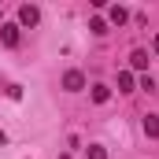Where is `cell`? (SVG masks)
I'll use <instances>...</instances> for the list:
<instances>
[{
  "label": "cell",
  "mask_w": 159,
  "mask_h": 159,
  "mask_svg": "<svg viewBox=\"0 0 159 159\" xmlns=\"http://www.w3.org/2000/svg\"><path fill=\"white\" fill-rule=\"evenodd\" d=\"M37 22H41V7H37V4H22V7H19V30H22V26L34 30Z\"/></svg>",
  "instance_id": "cell-1"
},
{
  "label": "cell",
  "mask_w": 159,
  "mask_h": 159,
  "mask_svg": "<svg viewBox=\"0 0 159 159\" xmlns=\"http://www.w3.org/2000/svg\"><path fill=\"white\" fill-rule=\"evenodd\" d=\"M63 89H67V93H81V89H85V74H81V70H67V74H63Z\"/></svg>",
  "instance_id": "cell-2"
},
{
  "label": "cell",
  "mask_w": 159,
  "mask_h": 159,
  "mask_svg": "<svg viewBox=\"0 0 159 159\" xmlns=\"http://www.w3.org/2000/svg\"><path fill=\"white\" fill-rule=\"evenodd\" d=\"M0 41H4L7 48H15V44H19V26H15V22H4V26H0Z\"/></svg>",
  "instance_id": "cell-3"
},
{
  "label": "cell",
  "mask_w": 159,
  "mask_h": 159,
  "mask_svg": "<svg viewBox=\"0 0 159 159\" xmlns=\"http://www.w3.org/2000/svg\"><path fill=\"white\" fill-rule=\"evenodd\" d=\"M129 67H133V70H144V67H148V52H144V48H133V52H129Z\"/></svg>",
  "instance_id": "cell-4"
},
{
  "label": "cell",
  "mask_w": 159,
  "mask_h": 159,
  "mask_svg": "<svg viewBox=\"0 0 159 159\" xmlns=\"http://www.w3.org/2000/svg\"><path fill=\"white\" fill-rule=\"evenodd\" d=\"M141 126H144V137H152V141L159 137V115H144Z\"/></svg>",
  "instance_id": "cell-5"
},
{
  "label": "cell",
  "mask_w": 159,
  "mask_h": 159,
  "mask_svg": "<svg viewBox=\"0 0 159 159\" xmlns=\"http://www.w3.org/2000/svg\"><path fill=\"white\" fill-rule=\"evenodd\" d=\"M107 19H111V22H115V26H122V22H126V19H129V11H126V7H122V4H115V7H107Z\"/></svg>",
  "instance_id": "cell-6"
},
{
  "label": "cell",
  "mask_w": 159,
  "mask_h": 159,
  "mask_svg": "<svg viewBox=\"0 0 159 159\" xmlns=\"http://www.w3.org/2000/svg\"><path fill=\"white\" fill-rule=\"evenodd\" d=\"M133 85H137V78L129 70H119V93H133Z\"/></svg>",
  "instance_id": "cell-7"
},
{
  "label": "cell",
  "mask_w": 159,
  "mask_h": 159,
  "mask_svg": "<svg viewBox=\"0 0 159 159\" xmlns=\"http://www.w3.org/2000/svg\"><path fill=\"white\" fill-rule=\"evenodd\" d=\"M107 96H111L107 85H93V100H96V104H107Z\"/></svg>",
  "instance_id": "cell-8"
},
{
  "label": "cell",
  "mask_w": 159,
  "mask_h": 159,
  "mask_svg": "<svg viewBox=\"0 0 159 159\" xmlns=\"http://www.w3.org/2000/svg\"><path fill=\"white\" fill-rule=\"evenodd\" d=\"M89 30H93L96 37H104V34H107V22H104V19H89Z\"/></svg>",
  "instance_id": "cell-9"
},
{
  "label": "cell",
  "mask_w": 159,
  "mask_h": 159,
  "mask_svg": "<svg viewBox=\"0 0 159 159\" xmlns=\"http://www.w3.org/2000/svg\"><path fill=\"white\" fill-rule=\"evenodd\" d=\"M89 159H107V152H104L100 144H89Z\"/></svg>",
  "instance_id": "cell-10"
},
{
  "label": "cell",
  "mask_w": 159,
  "mask_h": 159,
  "mask_svg": "<svg viewBox=\"0 0 159 159\" xmlns=\"http://www.w3.org/2000/svg\"><path fill=\"white\" fill-rule=\"evenodd\" d=\"M156 56H159V34H156Z\"/></svg>",
  "instance_id": "cell-11"
},
{
  "label": "cell",
  "mask_w": 159,
  "mask_h": 159,
  "mask_svg": "<svg viewBox=\"0 0 159 159\" xmlns=\"http://www.w3.org/2000/svg\"><path fill=\"white\" fill-rule=\"evenodd\" d=\"M0 26H4V11H0Z\"/></svg>",
  "instance_id": "cell-12"
}]
</instances>
